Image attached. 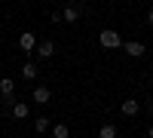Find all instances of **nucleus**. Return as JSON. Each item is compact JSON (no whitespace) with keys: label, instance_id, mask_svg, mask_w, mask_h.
I'll return each instance as SVG.
<instances>
[{"label":"nucleus","instance_id":"f257e3e1","mask_svg":"<svg viewBox=\"0 0 153 138\" xmlns=\"http://www.w3.org/2000/svg\"><path fill=\"white\" fill-rule=\"evenodd\" d=\"M98 43L104 46V49H117V46H123V37L117 31H101L98 34Z\"/></svg>","mask_w":153,"mask_h":138},{"label":"nucleus","instance_id":"f03ea898","mask_svg":"<svg viewBox=\"0 0 153 138\" xmlns=\"http://www.w3.org/2000/svg\"><path fill=\"white\" fill-rule=\"evenodd\" d=\"M123 49H126V55H132V58H141V55H144V43H138V40L123 43Z\"/></svg>","mask_w":153,"mask_h":138},{"label":"nucleus","instance_id":"7ed1b4c3","mask_svg":"<svg viewBox=\"0 0 153 138\" xmlns=\"http://www.w3.org/2000/svg\"><path fill=\"white\" fill-rule=\"evenodd\" d=\"M80 6H76V3H68L65 9H61V19H65V22H76V19H80Z\"/></svg>","mask_w":153,"mask_h":138},{"label":"nucleus","instance_id":"20e7f679","mask_svg":"<svg viewBox=\"0 0 153 138\" xmlns=\"http://www.w3.org/2000/svg\"><path fill=\"white\" fill-rule=\"evenodd\" d=\"M12 92H16V83H12L9 77H3L0 80V95H3L6 101H12Z\"/></svg>","mask_w":153,"mask_h":138},{"label":"nucleus","instance_id":"39448f33","mask_svg":"<svg viewBox=\"0 0 153 138\" xmlns=\"http://www.w3.org/2000/svg\"><path fill=\"white\" fill-rule=\"evenodd\" d=\"M49 98H52V92H49V86H37V89H34V101H37V104H46Z\"/></svg>","mask_w":153,"mask_h":138},{"label":"nucleus","instance_id":"423d86ee","mask_svg":"<svg viewBox=\"0 0 153 138\" xmlns=\"http://www.w3.org/2000/svg\"><path fill=\"white\" fill-rule=\"evenodd\" d=\"M120 110H123L126 117H135V114H138V110H141V107H138V101H135V98H126V101H123V107H120Z\"/></svg>","mask_w":153,"mask_h":138},{"label":"nucleus","instance_id":"0eeeda50","mask_svg":"<svg viewBox=\"0 0 153 138\" xmlns=\"http://www.w3.org/2000/svg\"><path fill=\"white\" fill-rule=\"evenodd\" d=\"M19 46H22V49H28V52H31V49L37 46V34H22V37H19Z\"/></svg>","mask_w":153,"mask_h":138},{"label":"nucleus","instance_id":"6e6552de","mask_svg":"<svg viewBox=\"0 0 153 138\" xmlns=\"http://www.w3.org/2000/svg\"><path fill=\"white\" fill-rule=\"evenodd\" d=\"M40 55H43V58H52V55H55V43H52V40H43V43H40Z\"/></svg>","mask_w":153,"mask_h":138},{"label":"nucleus","instance_id":"1a4fd4ad","mask_svg":"<svg viewBox=\"0 0 153 138\" xmlns=\"http://www.w3.org/2000/svg\"><path fill=\"white\" fill-rule=\"evenodd\" d=\"M12 117H16V120H25V117H28V104L16 101V104H12Z\"/></svg>","mask_w":153,"mask_h":138},{"label":"nucleus","instance_id":"9d476101","mask_svg":"<svg viewBox=\"0 0 153 138\" xmlns=\"http://www.w3.org/2000/svg\"><path fill=\"white\" fill-rule=\"evenodd\" d=\"M98 138H117V126H110V123H104L98 132Z\"/></svg>","mask_w":153,"mask_h":138},{"label":"nucleus","instance_id":"9b49d317","mask_svg":"<svg viewBox=\"0 0 153 138\" xmlns=\"http://www.w3.org/2000/svg\"><path fill=\"white\" fill-rule=\"evenodd\" d=\"M52 135H55V138H68V135H71V129L65 126V123H55V126H52Z\"/></svg>","mask_w":153,"mask_h":138},{"label":"nucleus","instance_id":"f8f14e48","mask_svg":"<svg viewBox=\"0 0 153 138\" xmlns=\"http://www.w3.org/2000/svg\"><path fill=\"white\" fill-rule=\"evenodd\" d=\"M22 74H25L28 80H34V77H37V65H34V61H28V65L22 68Z\"/></svg>","mask_w":153,"mask_h":138},{"label":"nucleus","instance_id":"ddd939ff","mask_svg":"<svg viewBox=\"0 0 153 138\" xmlns=\"http://www.w3.org/2000/svg\"><path fill=\"white\" fill-rule=\"evenodd\" d=\"M34 129H37V132H46V129H49V120H46V117H37V120H34Z\"/></svg>","mask_w":153,"mask_h":138},{"label":"nucleus","instance_id":"4468645a","mask_svg":"<svg viewBox=\"0 0 153 138\" xmlns=\"http://www.w3.org/2000/svg\"><path fill=\"white\" fill-rule=\"evenodd\" d=\"M147 22H150V25H153V9H150V12H147Z\"/></svg>","mask_w":153,"mask_h":138},{"label":"nucleus","instance_id":"2eb2a0df","mask_svg":"<svg viewBox=\"0 0 153 138\" xmlns=\"http://www.w3.org/2000/svg\"><path fill=\"white\" fill-rule=\"evenodd\" d=\"M147 135H150V138H153V123H150V129H147Z\"/></svg>","mask_w":153,"mask_h":138},{"label":"nucleus","instance_id":"dca6fc26","mask_svg":"<svg viewBox=\"0 0 153 138\" xmlns=\"http://www.w3.org/2000/svg\"><path fill=\"white\" fill-rule=\"evenodd\" d=\"M147 110H150V117H153V101H150V107H147Z\"/></svg>","mask_w":153,"mask_h":138}]
</instances>
